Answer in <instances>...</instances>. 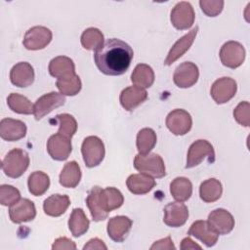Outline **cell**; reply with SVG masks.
Here are the masks:
<instances>
[{"mask_svg": "<svg viewBox=\"0 0 250 250\" xmlns=\"http://www.w3.org/2000/svg\"><path fill=\"white\" fill-rule=\"evenodd\" d=\"M90 226L85 212L81 208H74L68 220V228L74 237H79L87 232Z\"/></svg>", "mask_w": 250, "mask_h": 250, "instance_id": "4316f807", "label": "cell"}, {"mask_svg": "<svg viewBox=\"0 0 250 250\" xmlns=\"http://www.w3.org/2000/svg\"><path fill=\"white\" fill-rule=\"evenodd\" d=\"M223 192V187L219 180L215 178L207 179L201 183L199 188L200 198L207 203L217 201Z\"/></svg>", "mask_w": 250, "mask_h": 250, "instance_id": "f1b7e54d", "label": "cell"}, {"mask_svg": "<svg viewBox=\"0 0 250 250\" xmlns=\"http://www.w3.org/2000/svg\"><path fill=\"white\" fill-rule=\"evenodd\" d=\"M198 32V26H195L193 29H191L188 33L181 37L170 49L165 61V65H171L173 62H175L179 58H181L192 45L196 34Z\"/></svg>", "mask_w": 250, "mask_h": 250, "instance_id": "44dd1931", "label": "cell"}, {"mask_svg": "<svg viewBox=\"0 0 250 250\" xmlns=\"http://www.w3.org/2000/svg\"><path fill=\"white\" fill-rule=\"evenodd\" d=\"M10 80L13 85L24 88L30 86L34 81V69L30 63L20 62L10 71Z\"/></svg>", "mask_w": 250, "mask_h": 250, "instance_id": "ffe728a7", "label": "cell"}, {"mask_svg": "<svg viewBox=\"0 0 250 250\" xmlns=\"http://www.w3.org/2000/svg\"><path fill=\"white\" fill-rule=\"evenodd\" d=\"M170 192L175 200L179 202L187 201L192 194V184L188 178H175L170 184Z\"/></svg>", "mask_w": 250, "mask_h": 250, "instance_id": "4dcf8cb0", "label": "cell"}, {"mask_svg": "<svg viewBox=\"0 0 250 250\" xmlns=\"http://www.w3.org/2000/svg\"><path fill=\"white\" fill-rule=\"evenodd\" d=\"M126 185L130 192L137 195H142L149 192L156 185L154 179L145 174H132L128 177Z\"/></svg>", "mask_w": 250, "mask_h": 250, "instance_id": "d4e9b609", "label": "cell"}, {"mask_svg": "<svg viewBox=\"0 0 250 250\" xmlns=\"http://www.w3.org/2000/svg\"><path fill=\"white\" fill-rule=\"evenodd\" d=\"M181 249L187 250V249H201V246L195 243L190 237H186L181 242Z\"/></svg>", "mask_w": 250, "mask_h": 250, "instance_id": "f6af8a7d", "label": "cell"}, {"mask_svg": "<svg viewBox=\"0 0 250 250\" xmlns=\"http://www.w3.org/2000/svg\"><path fill=\"white\" fill-rule=\"evenodd\" d=\"M233 117L237 123L244 127H249L250 125V104L248 102L244 101L237 104L233 110Z\"/></svg>", "mask_w": 250, "mask_h": 250, "instance_id": "ab89813d", "label": "cell"}, {"mask_svg": "<svg viewBox=\"0 0 250 250\" xmlns=\"http://www.w3.org/2000/svg\"><path fill=\"white\" fill-rule=\"evenodd\" d=\"M81 180V169L76 161L67 162L61 174H60V184L68 188H74L77 187Z\"/></svg>", "mask_w": 250, "mask_h": 250, "instance_id": "83f0119b", "label": "cell"}, {"mask_svg": "<svg viewBox=\"0 0 250 250\" xmlns=\"http://www.w3.org/2000/svg\"><path fill=\"white\" fill-rule=\"evenodd\" d=\"M83 249H84V250H88V249H91V250H92V249H99V250L104 249V250H106L107 247H106V245L104 243L103 240H101V239H99V238H92V239H90V240L87 242V244L84 245Z\"/></svg>", "mask_w": 250, "mask_h": 250, "instance_id": "ee69618b", "label": "cell"}, {"mask_svg": "<svg viewBox=\"0 0 250 250\" xmlns=\"http://www.w3.org/2000/svg\"><path fill=\"white\" fill-rule=\"evenodd\" d=\"M100 189H101V188L98 186L93 187L91 188V190L89 191L87 198H86V204H87V206L90 210L91 216L95 222L104 221L108 216V214L105 213L101 207L100 200H99Z\"/></svg>", "mask_w": 250, "mask_h": 250, "instance_id": "d6a6232c", "label": "cell"}, {"mask_svg": "<svg viewBox=\"0 0 250 250\" xmlns=\"http://www.w3.org/2000/svg\"><path fill=\"white\" fill-rule=\"evenodd\" d=\"M27 185L28 190L32 195L40 196L48 190L50 187V178L42 171H35L29 175Z\"/></svg>", "mask_w": 250, "mask_h": 250, "instance_id": "1f68e13d", "label": "cell"}, {"mask_svg": "<svg viewBox=\"0 0 250 250\" xmlns=\"http://www.w3.org/2000/svg\"><path fill=\"white\" fill-rule=\"evenodd\" d=\"M194 11L190 3L182 1L177 3L171 11L170 20L173 26L179 30H185L191 27L194 22Z\"/></svg>", "mask_w": 250, "mask_h": 250, "instance_id": "ba28073f", "label": "cell"}, {"mask_svg": "<svg viewBox=\"0 0 250 250\" xmlns=\"http://www.w3.org/2000/svg\"><path fill=\"white\" fill-rule=\"evenodd\" d=\"M157 138L155 132L151 128H144L137 135V149L139 154H148L156 144Z\"/></svg>", "mask_w": 250, "mask_h": 250, "instance_id": "836d02e7", "label": "cell"}, {"mask_svg": "<svg viewBox=\"0 0 250 250\" xmlns=\"http://www.w3.org/2000/svg\"><path fill=\"white\" fill-rule=\"evenodd\" d=\"M200 8L202 12L208 17H216L218 16L223 8L224 1L222 0H201L199 1Z\"/></svg>", "mask_w": 250, "mask_h": 250, "instance_id": "60d3db41", "label": "cell"}, {"mask_svg": "<svg viewBox=\"0 0 250 250\" xmlns=\"http://www.w3.org/2000/svg\"><path fill=\"white\" fill-rule=\"evenodd\" d=\"M56 85L60 93L63 96H75L80 92L82 87V83L78 75L66 80H57Z\"/></svg>", "mask_w": 250, "mask_h": 250, "instance_id": "74e56055", "label": "cell"}, {"mask_svg": "<svg viewBox=\"0 0 250 250\" xmlns=\"http://www.w3.org/2000/svg\"><path fill=\"white\" fill-rule=\"evenodd\" d=\"M54 121L59 125L58 133L62 134L70 139L77 131V122L75 118L68 113L58 114Z\"/></svg>", "mask_w": 250, "mask_h": 250, "instance_id": "8d00e7d4", "label": "cell"}, {"mask_svg": "<svg viewBox=\"0 0 250 250\" xmlns=\"http://www.w3.org/2000/svg\"><path fill=\"white\" fill-rule=\"evenodd\" d=\"M29 166L28 153L21 148L10 150L2 160V170L9 178H20Z\"/></svg>", "mask_w": 250, "mask_h": 250, "instance_id": "7a4b0ae2", "label": "cell"}, {"mask_svg": "<svg viewBox=\"0 0 250 250\" xmlns=\"http://www.w3.org/2000/svg\"><path fill=\"white\" fill-rule=\"evenodd\" d=\"M147 99V93L144 88L138 86H129L122 90L120 94V104L128 111L134 110Z\"/></svg>", "mask_w": 250, "mask_h": 250, "instance_id": "7402d4cb", "label": "cell"}, {"mask_svg": "<svg viewBox=\"0 0 250 250\" xmlns=\"http://www.w3.org/2000/svg\"><path fill=\"white\" fill-rule=\"evenodd\" d=\"M237 91V84L230 77H222L217 79L211 86L210 94L212 99L218 104H226L231 100Z\"/></svg>", "mask_w": 250, "mask_h": 250, "instance_id": "8fae6325", "label": "cell"}, {"mask_svg": "<svg viewBox=\"0 0 250 250\" xmlns=\"http://www.w3.org/2000/svg\"><path fill=\"white\" fill-rule=\"evenodd\" d=\"M189 235L196 237L200 241H202L207 247L214 246L217 241L219 234L216 233L209 226L207 221L198 220L195 221L189 228L188 232Z\"/></svg>", "mask_w": 250, "mask_h": 250, "instance_id": "603a6c76", "label": "cell"}, {"mask_svg": "<svg viewBox=\"0 0 250 250\" xmlns=\"http://www.w3.org/2000/svg\"><path fill=\"white\" fill-rule=\"evenodd\" d=\"M81 152L85 165L93 168L101 164L104 157V145L103 141L96 136H89L84 139L81 146Z\"/></svg>", "mask_w": 250, "mask_h": 250, "instance_id": "277c9868", "label": "cell"}, {"mask_svg": "<svg viewBox=\"0 0 250 250\" xmlns=\"http://www.w3.org/2000/svg\"><path fill=\"white\" fill-rule=\"evenodd\" d=\"M166 126L172 134L176 136H183L188 133L191 129L192 118L187 110L177 108L169 112L167 115Z\"/></svg>", "mask_w": 250, "mask_h": 250, "instance_id": "30bf717a", "label": "cell"}, {"mask_svg": "<svg viewBox=\"0 0 250 250\" xmlns=\"http://www.w3.org/2000/svg\"><path fill=\"white\" fill-rule=\"evenodd\" d=\"M65 98L62 94L58 92H51L41 96L33 104V115L36 120L42 119L54 109L63 105Z\"/></svg>", "mask_w": 250, "mask_h": 250, "instance_id": "52a82bcc", "label": "cell"}, {"mask_svg": "<svg viewBox=\"0 0 250 250\" xmlns=\"http://www.w3.org/2000/svg\"><path fill=\"white\" fill-rule=\"evenodd\" d=\"M133 56L134 52L129 44L117 38H109L95 51L94 61L104 74L118 76L128 70Z\"/></svg>", "mask_w": 250, "mask_h": 250, "instance_id": "6da1fadb", "label": "cell"}, {"mask_svg": "<svg viewBox=\"0 0 250 250\" xmlns=\"http://www.w3.org/2000/svg\"><path fill=\"white\" fill-rule=\"evenodd\" d=\"M48 68L50 74L58 80L70 79L76 75L73 61L65 56H59L51 60Z\"/></svg>", "mask_w": 250, "mask_h": 250, "instance_id": "e0dca14e", "label": "cell"}, {"mask_svg": "<svg viewBox=\"0 0 250 250\" xmlns=\"http://www.w3.org/2000/svg\"><path fill=\"white\" fill-rule=\"evenodd\" d=\"M207 223L210 228L219 235L229 233L234 228V219L226 209L219 208L213 210L208 215Z\"/></svg>", "mask_w": 250, "mask_h": 250, "instance_id": "4fadbf2b", "label": "cell"}, {"mask_svg": "<svg viewBox=\"0 0 250 250\" xmlns=\"http://www.w3.org/2000/svg\"><path fill=\"white\" fill-rule=\"evenodd\" d=\"M80 40L84 49L96 51L104 43V34L96 27H89L83 31Z\"/></svg>", "mask_w": 250, "mask_h": 250, "instance_id": "d590c367", "label": "cell"}, {"mask_svg": "<svg viewBox=\"0 0 250 250\" xmlns=\"http://www.w3.org/2000/svg\"><path fill=\"white\" fill-rule=\"evenodd\" d=\"M26 125L24 122L13 119L4 118L0 122V136L4 141L16 142L25 137Z\"/></svg>", "mask_w": 250, "mask_h": 250, "instance_id": "ac0fdd59", "label": "cell"}, {"mask_svg": "<svg viewBox=\"0 0 250 250\" xmlns=\"http://www.w3.org/2000/svg\"><path fill=\"white\" fill-rule=\"evenodd\" d=\"M7 104L11 110L19 114H31L33 113V104L24 96L11 93L7 98Z\"/></svg>", "mask_w": 250, "mask_h": 250, "instance_id": "e575fe53", "label": "cell"}, {"mask_svg": "<svg viewBox=\"0 0 250 250\" xmlns=\"http://www.w3.org/2000/svg\"><path fill=\"white\" fill-rule=\"evenodd\" d=\"M205 159H207L209 162H214V147L206 140H197L192 143L188 148L186 168H193L199 165Z\"/></svg>", "mask_w": 250, "mask_h": 250, "instance_id": "5b68a950", "label": "cell"}, {"mask_svg": "<svg viewBox=\"0 0 250 250\" xmlns=\"http://www.w3.org/2000/svg\"><path fill=\"white\" fill-rule=\"evenodd\" d=\"M163 222L171 228H179L186 224L188 218V209L182 202H170L164 209Z\"/></svg>", "mask_w": 250, "mask_h": 250, "instance_id": "9a60e30c", "label": "cell"}, {"mask_svg": "<svg viewBox=\"0 0 250 250\" xmlns=\"http://www.w3.org/2000/svg\"><path fill=\"white\" fill-rule=\"evenodd\" d=\"M99 200L102 209L105 213H109L114 209H118L124 202V197L121 191L115 188L108 187L100 189Z\"/></svg>", "mask_w": 250, "mask_h": 250, "instance_id": "cb8c5ba5", "label": "cell"}, {"mask_svg": "<svg viewBox=\"0 0 250 250\" xmlns=\"http://www.w3.org/2000/svg\"><path fill=\"white\" fill-rule=\"evenodd\" d=\"M21 199V192L18 188L10 185L0 187V203L3 206H12Z\"/></svg>", "mask_w": 250, "mask_h": 250, "instance_id": "f35d334b", "label": "cell"}, {"mask_svg": "<svg viewBox=\"0 0 250 250\" xmlns=\"http://www.w3.org/2000/svg\"><path fill=\"white\" fill-rule=\"evenodd\" d=\"M52 37L53 34L49 28L37 25L29 28L25 32L22 44L27 50H41L49 45Z\"/></svg>", "mask_w": 250, "mask_h": 250, "instance_id": "9c48e42d", "label": "cell"}, {"mask_svg": "<svg viewBox=\"0 0 250 250\" xmlns=\"http://www.w3.org/2000/svg\"><path fill=\"white\" fill-rule=\"evenodd\" d=\"M70 204V199L65 194H52L44 200L43 210L46 215L59 217L62 215Z\"/></svg>", "mask_w": 250, "mask_h": 250, "instance_id": "484cf974", "label": "cell"}, {"mask_svg": "<svg viewBox=\"0 0 250 250\" xmlns=\"http://www.w3.org/2000/svg\"><path fill=\"white\" fill-rule=\"evenodd\" d=\"M134 167L140 173L152 178H163L166 175L165 164L162 157L156 153L146 155L137 154L134 159Z\"/></svg>", "mask_w": 250, "mask_h": 250, "instance_id": "3957f363", "label": "cell"}, {"mask_svg": "<svg viewBox=\"0 0 250 250\" xmlns=\"http://www.w3.org/2000/svg\"><path fill=\"white\" fill-rule=\"evenodd\" d=\"M198 77L199 70L197 65L191 62H185L175 69L173 80L179 88H189L197 82Z\"/></svg>", "mask_w": 250, "mask_h": 250, "instance_id": "5bb4252c", "label": "cell"}, {"mask_svg": "<svg viewBox=\"0 0 250 250\" xmlns=\"http://www.w3.org/2000/svg\"><path fill=\"white\" fill-rule=\"evenodd\" d=\"M53 250H62V249H76V244L68 239L67 237H60L56 239L52 245Z\"/></svg>", "mask_w": 250, "mask_h": 250, "instance_id": "b9f144b4", "label": "cell"}, {"mask_svg": "<svg viewBox=\"0 0 250 250\" xmlns=\"http://www.w3.org/2000/svg\"><path fill=\"white\" fill-rule=\"evenodd\" d=\"M245 49L239 42L228 41L220 50L221 62L229 68H237L245 60Z\"/></svg>", "mask_w": 250, "mask_h": 250, "instance_id": "8992f818", "label": "cell"}, {"mask_svg": "<svg viewBox=\"0 0 250 250\" xmlns=\"http://www.w3.org/2000/svg\"><path fill=\"white\" fill-rule=\"evenodd\" d=\"M175 245L171 239L170 236H167L165 238H162L160 240H157L155 241L151 247H150V250H171V249H175Z\"/></svg>", "mask_w": 250, "mask_h": 250, "instance_id": "7bdbcfd3", "label": "cell"}, {"mask_svg": "<svg viewBox=\"0 0 250 250\" xmlns=\"http://www.w3.org/2000/svg\"><path fill=\"white\" fill-rule=\"evenodd\" d=\"M131 81L135 86L149 88L154 82L153 69L146 63H139L131 74Z\"/></svg>", "mask_w": 250, "mask_h": 250, "instance_id": "f546056e", "label": "cell"}, {"mask_svg": "<svg viewBox=\"0 0 250 250\" xmlns=\"http://www.w3.org/2000/svg\"><path fill=\"white\" fill-rule=\"evenodd\" d=\"M133 222L126 216H115L107 223V234L115 242H123L131 230Z\"/></svg>", "mask_w": 250, "mask_h": 250, "instance_id": "d6986e66", "label": "cell"}, {"mask_svg": "<svg viewBox=\"0 0 250 250\" xmlns=\"http://www.w3.org/2000/svg\"><path fill=\"white\" fill-rule=\"evenodd\" d=\"M71 149V139L60 133L52 135L47 142V151L50 156L57 161L66 160Z\"/></svg>", "mask_w": 250, "mask_h": 250, "instance_id": "7c38bea8", "label": "cell"}, {"mask_svg": "<svg viewBox=\"0 0 250 250\" xmlns=\"http://www.w3.org/2000/svg\"><path fill=\"white\" fill-rule=\"evenodd\" d=\"M9 216L11 221L15 224L32 221L36 216L35 205L27 198H21L14 205L10 206Z\"/></svg>", "mask_w": 250, "mask_h": 250, "instance_id": "2e32d148", "label": "cell"}]
</instances>
